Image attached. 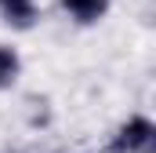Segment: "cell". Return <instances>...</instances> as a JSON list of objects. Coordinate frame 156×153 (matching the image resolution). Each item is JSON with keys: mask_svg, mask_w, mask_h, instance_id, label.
<instances>
[{"mask_svg": "<svg viewBox=\"0 0 156 153\" xmlns=\"http://www.w3.org/2000/svg\"><path fill=\"white\" fill-rule=\"evenodd\" d=\"M22 69H26L22 51H18L15 44L0 40V91H11V88L22 80Z\"/></svg>", "mask_w": 156, "mask_h": 153, "instance_id": "obj_4", "label": "cell"}, {"mask_svg": "<svg viewBox=\"0 0 156 153\" xmlns=\"http://www.w3.org/2000/svg\"><path fill=\"white\" fill-rule=\"evenodd\" d=\"M0 22L15 33H29L40 22V0H0Z\"/></svg>", "mask_w": 156, "mask_h": 153, "instance_id": "obj_3", "label": "cell"}, {"mask_svg": "<svg viewBox=\"0 0 156 153\" xmlns=\"http://www.w3.org/2000/svg\"><path fill=\"white\" fill-rule=\"evenodd\" d=\"M156 146V120L149 113H127L113 128L109 153H153Z\"/></svg>", "mask_w": 156, "mask_h": 153, "instance_id": "obj_1", "label": "cell"}, {"mask_svg": "<svg viewBox=\"0 0 156 153\" xmlns=\"http://www.w3.org/2000/svg\"><path fill=\"white\" fill-rule=\"evenodd\" d=\"M58 11H62L66 22H73L80 29H91V26L109 18L113 0H58Z\"/></svg>", "mask_w": 156, "mask_h": 153, "instance_id": "obj_2", "label": "cell"}]
</instances>
